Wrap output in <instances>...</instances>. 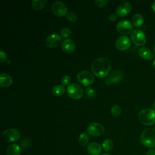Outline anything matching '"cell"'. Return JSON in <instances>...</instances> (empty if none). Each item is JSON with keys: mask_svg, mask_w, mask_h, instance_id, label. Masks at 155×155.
I'll use <instances>...</instances> for the list:
<instances>
[{"mask_svg": "<svg viewBox=\"0 0 155 155\" xmlns=\"http://www.w3.org/2000/svg\"><path fill=\"white\" fill-rule=\"evenodd\" d=\"M132 10V5L128 2L121 3L116 8V13L119 17H124L127 15Z\"/></svg>", "mask_w": 155, "mask_h": 155, "instance_id": "obj_13", "label": "cell"}, {"mask_svg": "<svg viewBox=\"0 0 155 155\" xmlns=\"http://www.w3.org/2000/svg\"><path fill=\"white\" fill-rule=\"evenodd\" d=\"M2 138L4 140L9 143H13L18 141L20 138L19 131L15 128H8L2 133Z\"/></svg>", "mask_w": 155, "mask_h": 155, "instance_id": "obj_5", "label": "cell"}, {"mask_svg": "<svg viewBox=\"0 0 155 155\" xmlns=\"http://www.w3.org/2000/svg\"><path fill=\"white\" fill-rule=\"evenodd\" d=\"M111 113L114 117H118L120 115V114L121 113L120 107L118 105H114L111 108Z\"/></svg>", "mask_w": 155, "mask_h": 155, "instance_id": "obj_25", "label": "cell"}, {"mask_svg": "<svg viewBox=\"0 0 155 155\" xmlns=\"http://www.w3.org/2000/svg\"><path fill=\"white\" fill-rule=\"evenodd\" d=\"M70 82L71 78L70 76L68 75H65L61 79V82L63 85H67L70 83Z\"/></svg>", "mask_w": 155, "mask_h": 155, "instance_id": "obj_30", "label": "cell"}, {"mask_svg": "<svg viewBox=\"0 0 155 155\" xmlns=\"http://www.w3.org/2000/svg\"><path fill=\"white\" fill-rule=\"evenodd\" d=\"M109 2V0H96L94 3L99 7H103Z\"/></svg>", "mask_w": 155, "mask_h": 155, "instance_id": "obj_29", "label": "cell"}, {"mask_svg": "<svg viewBox=\"0 0 155 155\" xmlns=\"http://www.w3.org/2000/svg\"><path fill=\"white\" fill-rule=\"evenodd\" d=\"M140 122L145 125H152L155 124V110L153 108H144L138 114Z\"/></svg>", "mask_w": 155, "mask_h": 155, "instance_id": "obj_3", "label": "cell"}, {"mask_svg": "<svg viewBox=\"0 0 155 155\" xmlns=\"http://www.w3.org/2000/svg\"><path fill=\"white\" fill-rule=\"evenodd\" d=\"M0 55H1V64H2L3 62H5L7 60V55L3 50H1Z\"/></svg>", "mask_w": 155, "mask_h": 155, "instance_id": "obj_31", "label": "cell"}, {"mask_svg": "<svg viewBox=\"0 0 155 155\" xmlns=\"http://www.w3.org/2000/svg\"><path fill=\"white\" fill-rule=\"evenodd\" d=\"M114 143L111 139H107L104 140L102 142V148L104 151H110L113 147Z\"/></svg>", "mask_w": 155, "mask_h": 155, "instance_id": "obj_23", "label": "cell"}, {"mask_svg": "<svg viewBox=\"0 0 155 155\" xmlns=\"http://www.w3.org/2000/svg\"><path fill=\"white\" fill-rule=\"evenodd\" d=\"M143 23V18L142 15L136 13L132 18V24L136 27H140Z\"/></svg>", "mask_w": 155, "mask_h": 155, "instance_id": "obj_20", "label": "cell"}, {"mask_svg": "<svg viewBox=\"0 0 155 155\" xmlns=\"http://www.w3.org/2000/svg\"><path fill=\"white\" fill-rule=\"evenodd\" d=\"M140 140L142 145L148 148L155 147V129L148 128L145 129L140 134Z\"/></svg>", "mask_w": 155, "mask_h": 155, "instance_id": "obj_2", "label": "cell"}, {"mask_svg": "<svg viewBox=\"0 0 155 155\" xmlns=\"http://www.w3.org/2000/svg\"><path fill=\"white\" fill-rule=\"evenodd\" d=\"M124 78L123 73L119 70H115L111 73L110 76L105 80L106 85H110L111 84L118 83L120 82Z\"/></svg>", "mask_w": 155, "mask_h": 155, "instance_id": "obj_14", "label": "cell"}, {"mask_svg": "<svg viewBox=\"0 0 155 155\" xmlns=\"http://www.w3.org/2000/svg\"><path fill=\"white\" fill-rule=\"evenodd\" d=\"M13 82V79L11 76L8 74L2 73L0 75V85L2 87H8Z\"/></svg>", "mask_w": 155, "mask_h": 155, "instance_id": "obj_17", "label": "cell"}, {"mask_svg": "<svg viewBox=\"0 0 155 155\" xmlns=\"http://www.w3.org/2000/svg\"><path fill=\"white\" fill-rule=\"evenodd\" d=\"M153 65L154 68H155V58H154V59H153Z\"/></svg>", "mask_w": 155, "mask_h": 155, "instance_id": "obj_35", "label": "cell"}, {"mask_svg": "<svg viewBox=\"0 0 155 155\" xmlns=\"http://www.w3.org/2000/svg\"><path fill=\"white\" fill-rule=\"evenodd\" d=\"M52 12L57 16L62 17L66 16L68 13L67 5L61 1H56L51 5Z\"/></svg>", "mask_w": 155, "mask_h": 155, "instance_id": "obj_8", "label": "cell"}, {"mask_svg": "<svg viewBox=\"0 0 155 155\" xmlns=\"http://www.w3.org/2000/svg\"><path fill=\"white\" fill-rule=\"evenodd\" d=\"M131 39L133 44L137 46H142L146 42V36L144 33L139 29H134L131 34Z\"/></svg>", "mask_w": 155, "mask_h": 155, "instance_id": "obj_7", "label": "cell"}, {"mask_svg": "<svg viewBox=\"0 0 155 155\" xmlns=\"http://www.w3.org/2000/svg\"><path fill=\"white\" fill-rule=\"evenodd\" d=\"M47 2V0H33L31 5L35 10H41L45 5Z\"/></svg>", "mask_w": 155, "mask_h": 155, "instance_id": "obj_22", "label": "cell"}, {"mask_svg": "<svg viewBox=\"0 0 155 155\" xmlns=\"http://www.w3.org/2000/svg\"><path fill=\"white\" fill-rule=\"evenodd\" d=\"M66 18L70 22H75L78 19L76 14L73 12H68L66 15Z\"/></svg>", "mask_w": 155, "mask_h": 155, "instance_id": "obj_27", "label": "cell"}, {"mask_svg": "<svg viewBox=\"0 0 155 155\" xmlns=\"http://www.w3.org/2000/svg\"><path fill=\"white\" fill-rule=\"evenodd\" d=\"M62 43L61 36L57 33H52L48 35L45 41L46 46L48 48H55Z\"/></svg>", "mask_w": 155, "mask_h": 155, "instance_id": "obj_12", "label": "cell"}, {"mask_svg": "<svg viewBox=\"0 0 155 155\" xmlns=\"http://www.w3.org/2000/svg\"><path fill=\"white\" fill-rule=\"evenodd\" d=\"M139 56L145 59V60H151L153 58L154 55L153 52L147 47H141L139 50Z\"/></svg>", "mask_w": 155, "mask_h": 155, "instance_id": "obj_18", "label": "cell"}, {"mask_svg": "<svg viewBox=\"0 0 155 155\" xmlns=\"http://www.w3.org/2000/svg\"><path fill=\"white\" fill-rule=\"evenodd\" d=\"M154 53H155V44H154Z\"/></svg>", "mask_w": 155, "mask_h": 155, "instance_id": "obj_38", "label": "cell"}, {"mask_svg": "<svg viewBox=\"0 0 155 155\" xmlns=\"http://www.w3.org/2000/svg\"><path fill=\"white\" fill-rule=\"evenodd\" d=\"M116 18H117V15H116V14H114V13H111V14H110V15H109V16H108L109 20H110V21H111V22L116 21Z\"/></svg>", "mask_w": 155, "mask_h": 155, "instance_id": "obj_32", "label": "cell"}, {"mask_svg": "<svg viewBox=\"0 0 155 155\" xmlns=\"http://www.w3.org/2000/svg\"><path fill=\"white\" fill-rule=\"evenodd\" d=\"M130 39L126 35H122L119 36L115 42L116 48L120 51H124L127 50L130 47Z\"/></svg>", "mask_w": 155, "mask_h": 155, "instance_id": "obj_10", "label": "cell"}, {"mask_svg": "<svg viewBox=\"0 0 155 155\" xmlns=\"http://www.w3.org/2000/svg\"><path fill=\"white\" fill-rule=\"evenodd\" d=\"M77 79L79 82L85 86H90L94 80V78L92 73L87 70L80 71L77 74Z\"/></svg>", "mask_w": 155, "mask_h": 155, "instance_id": "obj_6", "label": "cell"}, {"mask_svg": "<svg viewBox=\"0 0 155 155\" xmlns=\"http://www.w3.org/2000/svg\"><path fill=\"white\" fill-rule=\"evenodd\" d=\"M85 95L89 99H94L96 96L95 91L91 88H88L85 90Z\"/></svg>", "mask_w": 155, "mask_h": 155, "instance_id": "obj_28", "label": "cell"}, {"mask_svg": "<svg viewBox=\"0 0 155 155\" xmlns=\"http://www.w3.org/2000/svg\"><path fill=\"white\" fill-rule=\"evenodd\" d=\"M110 61L106 58H99L94 59L91 65V71L99 78L107 76L111 70Z\"/></svg>", "mask_w": 155, "mask_h": 155, "instance_id": "obj_1", "label": "cell"}, {"mask_svg": "<svg viewBox=\"0 0 155 155\" xmlns=\"http://www.w3.org/2000/svg\"><path fill=\"white\" fill-rule=\"evenodd\" d=\"M151 8L153 10V11L155 12V2H154L151 5Z\"/></svg>", "mask_w": 155, "mask_h": 155, "instance_id": "obj_34", "label": "cell"}, {"mask_svg": "<svg viewBox=\"0 0 155 155\" xmlns=\"http://www.w3.org/2000/svg\"><path fill=\"white\" fill-rule=\"evenodd\" d=\"M88 140H89V137L88 134L86 133H81L78 139V142L81 146L87 145L88 142Z\"/></svg>", "mask_w": 155, "mask_h": 155, "instance_id": "obj_24", "label": "cell"}, {"mask_svg": "<svg viewBox=\"0 0 155 155\" xmlns=\"http://www.w3.org/2000/svg\"><path fill=\"white\" fill-rule=\"evenodd\" d=\"M87 150L91 155H99L102 152V147L99 143L93 142L88 143Z\"/></svg>", "mask_w": 155, "mask_h": 155, "instance_id": "obj_16", "label": "cell"}, {"mask_svg": "<svg viewBox=\"0 0 155 155\" xmlns=\"http://www.w3.org/2000/svg\"><path fill=\"white\" fill-rule=\"evenodd\" d=\"M153 109L155 110V102H154V103H153Z\"/></svg>", "mask_w": 155, "mask_h": 155, "instance_id": "obj_36", "label": "cell"}, {"mask_svg": "<svg viewBox=\"0 0 155 155\" xmlns=\"http://www.w3.org/2000/svg\"><path fill=\"white\" fill-rule=\"evenodd\" d=\"M116 29L121 34L128 35L133 31V24L128 20H122L117 24Z\"/></svg>", "mask_w": 155, "mask_h": 155, "instance_id": "obj_9", "label": "cell"}, {"mask_svg": "<svg viewBox=\"0 0 155 155\" xmlns=\"http://www.w3.org/2000/svg\"><path fill=\"white\" fill-rule=\"evenodd\" d=\"M87 131L89 134L93 136H100L104 133L105 129L101 124L94 122L88 126Z\"/></svg>", "mask_w": 155, "mask_h": 155, "instance_id": "obj_11", "label": "cell"}, {"mask_svg": "<svg viewBox=\"0 0 155 155\" xmlns=\"http://www.w3.org/2000/svg\"><path fill=\"white\" fill-rule=\"evenodd\" d=\"M101 155H111V154H110L108 153H103V154H102Z\"/></svg>", "mask_w": 155, "mask_h": 155, "instance_id": "obj_37", "label": "cell"}, {"mask_svg": "<svg viewBox=\"0 0 155 155\" xmlns=\"http://www.w3.org/2000/svg\"><path fill=\"white\" fill-rule=\"evenodd\" d=\"M60 34H61V36L62 37L65 38H68L71 35V30L69 28L65 27V28H62L61 30Z\"/></svg>", "mask_w": 155, "mask_h": 155, "instance_id": "obj_26", "label": "cell"}, {"mask_svg": "<svg viewBox=\"0 0 155 155\" xmlns=\"http://www.w3.org/2000/svg\"><path fill=\"white\" fill-rule=\"evenodd\" d=\"M21 153V148L18 144L12 143L10 145L7 149V155H20Z\"/></svg>", "mask_w": 155, "mask_h": 155, "instance_id": "obj_19", "label": "cell"}, {"mask_svg": "<svg viewBox=\"0 0 155 155\" xmlns=\"http://www.w3.org/2000/svg\"><path fill=\"white\" fill-rule=\"evenodd\" d=\"M65 91V87L63 85H56L51 89V93L56 96H60L64 94Z\"/></svg>", "mask_w": 155, "mask_h": 155, "instance_id": "obj_21", "label": "cell"}, {"mask_svg": "<svg viewBox=\"0 0 155 155\" xmlns=\"http://www.w3.org/2000/svg\"><path fill=\"white\" fill-rule=\"evenodd\" d=\"M61 48L63 51L67 53H72L75 49V43L71 39H65L61 43Z\"/></svg>", "mask_w": 155, "mask_h": 155, "instance_id": "obj_15", "label": "cell"}, {"mask_svg": "<svg viewBox=\"0 0 155 155\" xmlns=\"http://www.w3.org/2000/svg\"><path fill=\"white\" fill-rule=\"evenodd\" d=\"M146 155H155V150L154 149H150L147 151Z\"/></svg>", "mask_w": 155, "mask_h": 155, "instance_id": "obj_33", "label": "cell"}, {"mask_svg": "<svg viewBox=\"0 0 155 155\" xmlns=\"http://www.w3.org/2000/svg\"><path fill=\"white\" fill-rule=\"evenodd\" d=\"M67 94L73 99H79L83 95L82 87L77 83L70 84L67 89Z\"/></svg>", "mask_w": 155, "mask_h": 155, "instance_id": "obj_4", "label": "cell"}]
</instances>
